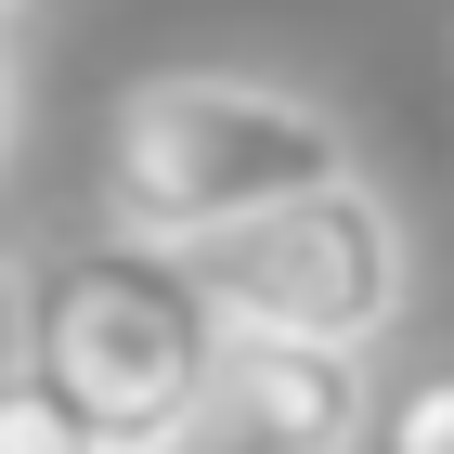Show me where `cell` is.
Returning <instances> with one entry per match:
<instances>
[{"label": "cell", "instance_id": "obj_1", "mask_svg": "<svg viewBox=\"0 0 454 454\" xmlns=\"http://www.w3.org/2000/svg\"><path fill=\"white\" fill-rule=\"evenodd\" d=\"M325 182H364L350 169V130L312 105V91H273V78H221V66H169L143 78L105 130V208L117 234L143 247H221L247 221L299 208Z\"/></svg>", "mask_w": 454, "mask_h": 454}, {"label": "cell", "instance_id": "obj_2", "mask_svg": "<svg viewBox=\"0 0 454 454\" xmlns=\"http://www.w3.org/2000/svg\"><path fill=\"white\" fill-rule=\"evenodd\" d=\"M221 299L182 247H143V234H91V247H52L27 273V377L66 403L105 454H143L156 428L208 389L221 364Z\"/></svg>", "mask_w": 454, "mask_h": 454}, {"label": "cell", "instance_id": "obj_3", "mask_svg": "<svg viewBox=\"0 0 454 454\" xmlns=\"http://www.w3.org/2000/svg\"><path fill=\"white\" fill-rule=\"evenodd\" d=\"M234 338H299V350H377L403 325V221L377 182H325L299 208L195 247Z\"/></svg>", "mask_w": 454, "mask_h": 454}, {"label": "cell", "instance_id": "obj_4", "mask_svg": "<svg viewBox=\"0 0 454 454\" xmlns=\"http://www.w3.org/2000/svg\"><path fill=\"white\" fill-rule=\"evenodd\" d=\"M377 389L364 350H299V338H221L208 389L182 403L143 454H364Z\"/></svg>", "mask_w": 454, "mask_h": 454}, {"label": "cell", "instance_id": "obj_5", "mask_svg": "<svg viewBox=\"0 0 454 454\" xmlns=\"http://www.w3.org/2000/svg\"><path fill=\"white\" fill-rule=\"evenodd\" d=\"M0 454H105V442H91L39 377H13V389H0Z\"/></svg>", "mask_w": 454, "mask_h": 454}, {"label": "cell", "instance_id": "obj_6", "mask_svg": "<svg viewBox=\"0 0 454 454\" xmlns=\"http://www.w3.org/2000/svg\"><path fill=\"white\" fill-rule=\"evenodd\" d=\"M377 454H454V364H428V377L377 416Z\"/></svg>", "mask_w": 454, "mask_h": 454}, {"label": "cell", "instance_id": "obj_7", "mask_svg": "<svg viewBox=\"0 0 454 454\" xmlns=\"http://www.w3.org/2000/svg\"><path fill=\"white\" fill-rule=\"evenodd\" d=\"M13 377H27V286L0 273V389H13Z\"/></svg>", "mask_w": 454, "mask_h": 454}, {"label": "cell", "instance_id": "obj_8", "mask_svg": "<svg viewBox=\"0 0 454 454\" xmlns=\"http://www.w3.org/2000/svg\"><path fill=\"white\" fill-rule=\"evenodd\" d=\"M13 117H27V78H13V39H0V156H13Z\"/></svg>", "mask_w": 454, "mask_h": 454}, {"label": "cell", "instance_id": "obj_9", "mask_svg": "<svg viewBox=\"0 0 454 454\" xmlns=\"http://www.w3.org/2000/svg\"><path fill=\"white\" fill-rule=\"evenodd\" d=\"M0 13H13V0H0Z\"/></svg>", "mask_w": 454, "mask_h": 454}]
</instances>
